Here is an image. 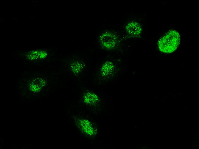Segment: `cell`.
Instances as JSON below:
<instances>
[{
	"label": "cell",
	"mask_w": 199,
	"mask_h": 149,
	"mask_svg": "<svg viewBox=\"0 0 199 149\" xmlns=\"http://www.w3.org/2000/svg\"><path fill=\"white\" fill-rule=\"evenodd\" d=\"M76 123L80 130L85 135L92 136L96 133V130L91 121L84 118H78Z\"/></svg>",
	"instance_id": "3"
},
{
	"label": "cell",
	"mask_w": 199,
	"mask_h": 149,
	"mask_svg": "<svg viewBox=\"0 0 199 149\" xmlns=\"http://www.w3.org/2000/svg\"><path fill=\"white\" fill-rule=\"evenodd\" d=\"M115 68V65L114 62L111 61H106L101 66L100 74L103 77H108L113 73Z\"/></svg>",
	"instance_id": "5"
},
{
	"label": "cell",
	"mask_w": 199,
	"mask_h": 149,
	"mask_svg": "<svg viewBox=\"0 0 199 149\" xmlns=\"http://www.w3.org/2000/svg\"><path fill=\"white\" fill-rule=\"evenodd\" d=\"M85 66V64L83 62L76 61L72 63L70 68L72 72L75 75H77L84 69Z\"/></svg>",
	"instance_id": "7"
},
{
	"label": "cell",
	"mask_w": 199,
	"mask_h": 149,
	"mask_svg": "<svg viewBox=\"0 0 199 149\" xmlns=\"http://www.w3.org/2000/svg\"><path fill=\"white\" fill-rule=\"evenodd\" d=\"M99 40L103 47L107 49L115 48L118 42L117 36L110 31H105L102 33L99 36Z\"/></svg>",
	"instance_id": "2"
},
{
	"label": "cell",
	"mask_w": 199,
	"mask_h": 149,
	"mask_svg": "<svg viewBox=\"0 0 199 149\" xmlns=\"http://www.w3.org/2000/svg\"><path fill=\"white\" fill-rule=\"evenodd\" d=\"M29 55V58L30 59H36L38 57L43 58L46 56L47 53L44 52H34L31 53Z\"/></svg>",
	"instance_id": "8"
},
{
	"label": "cell",
	"mask_w": 199,
	"mask_h": 149,
	"mask_svg": "<svg viewBox=\"0 0 199 149\" xmlns=\"http://www.w3.org/2000/svg\"><path fill=\"white\" fill-rule=\"evenodd\" d=\"M125 30L128 35L133 37L139 35L142 30L140 24L135 21H131L127 23L126 26Z\"/></svg>",
	"instance_id": "4"
},
{
	"label": "cell",
	"mask_w": 199,
	"mask_h": 149,
	"mask_svg": "<svg viewBox=\"0 0 199 149\" xmlns=\"http://www.w3.org/2000/svg\"><path fill=\"white\" fill-rule=\"evenodd\" d=\"M83 100L86 104L93 105L98 104L100 102V99L99 96L94 93L88 91L84 95Z\"/></svg>",
	"instance_id": "6"
},
{
	"label": "cell",
	"mask_w": 199,
	"mask_h": 149,
	"mask_svg": "<svg viewBox=\"0 0 199 149\" xmlns=\"http://www.w3.org/2000/svg\"><path fill=\"white\" fill-rule=\"evenodd\" d=\"M180 42V36L176 31H170L159 40V49L164 53H171L175 51L178 48Z\"/></svg>",
	"instance_id": "1"
}]
</instances>
